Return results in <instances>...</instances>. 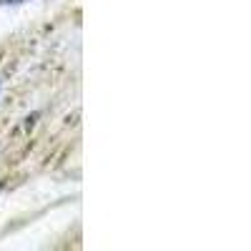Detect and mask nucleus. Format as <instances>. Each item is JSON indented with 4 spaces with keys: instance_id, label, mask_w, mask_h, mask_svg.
<instances>
[{
    "instance_id": "obj_1",
    "label": "nucleus",
    "mask_w": 251,
    "mask_h": 251,
    "mask_svg": "<svg viewBox=\"0 0 251 251\" xmlns=\"http://www.w3.org/2000/svg\"><path fill=\"white\" fill-rule=\"evenodd\" d=\"M15 3H20V0H0V5H15Z\"/></svg>"
}]
</instances>
